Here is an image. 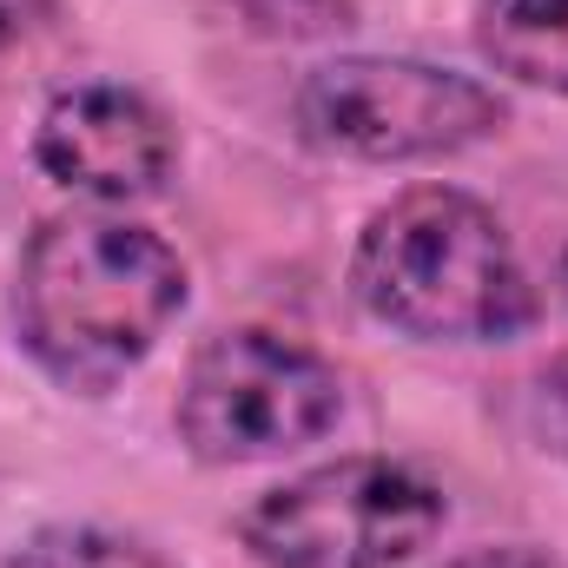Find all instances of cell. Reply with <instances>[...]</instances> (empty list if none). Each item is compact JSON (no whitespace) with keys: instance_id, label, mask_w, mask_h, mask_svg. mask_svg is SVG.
<instances>
[{"instance_id":"obj_7","label":"cell","mask_w":568,"mask_h":568,"mask_svg":"<svg viewBox=\"0 0 568 568\" xmlns=\"http://www.w3.org/2000/svg\"><path fill=\"white\" fill-rule=\"evenodd\" d=\"M476 47L496 73L568 100V0H483Z\"/></svg>"},{"instance_id":"obj_1","label":"cell","mask_w":568,"mask_h":568,"mask_svg":"<svg viewBox=\"0 0 568 568\" xmlns=\"http://www.w3.org/2000/svg\"><path fill=\"white\" fill-rule=\"evenodd\" d=\"M185 291V258L159 232L113 212H60L20 252L13 324L53 384L100 397L159 351Z\"/></svg>"},{"instance_id":"obj_11","label":"cell","mask_w":568,"mask_h":568,"mask_svg":"<svg viewBox=\"0 0 568 568\" xmlns=\"http://www.w3.org/2000/svg\"><path fill=\"white\" fill-rule=\"evenodd\" d=\"M53 20H60V0H0V60L53 33Z\"/></svg>"},{"instance_id":"obj_8","label":"cell","mask_w":568,"mask_h":568,"mask_svg":"<svg viewBox=\"0 0 568 568\" xmlns=\"http://www.w3.org/2000/svg\"><path fill=\"white\" fill-rule=\"evenodd\" d=\"M7 568H179L172 556H159L145 536L126 529H106V523H53V529H33Z\"/></svg>"},{"instance_id":"obj_5","label":"cell","mask_w":568,"mask_h":568,"mask_svg":"<svg viewBox=\"0 0 568 568\" xmlns=\"http://www.w3.org/2000/svg\"><path fill=\"white\" fill-rule=\"evenodd\" d=\"M291 113L317 152L364 159V165L449 159L509 126V106L496 87L429 60H390V53L324 60L317 73H304Z\"/></svg>"},{"instance_id":"obj_4","label":"cell","mask_w":568,"mask_h":568,"mask_svg":"<svg viewBox=\"0 0 568 568\" xmlns=\"http://www.w3.org/2000/svg\"><path fill=\"white\" fill-rule=\"evenodd\" d=\"M344 417V377L304 337L265 324L219 331L179 384V443L212 469L278 463L291 449L331 436Z\"/></svg>"},{"instance_id":"obj_9","label":"cell","mask_w":568,"mask_h":568,"mask_svg":"<svg viewBox=\"0 0 568 568\" xmlns=\"http://www.w3.org/2000/svg\"><path fill=\"white\" fill-rule=\"evenodd\" d=\"M205 7L258 40H331L357 27V0H205Z\"/></svg>"},{"instance_id":"obj_12","label":"cell","mask_w":568,"mask_h":568,"mask_svg":"<svg viewBox=\"0 0 568 568\" xmlns=\"http://www.w3.org/2000/svg\"><path fill=\"white\" fill-rule=\"evenodd\" d=\"M443 568H562L549 549H529V542H496V549H469V556H449Z\"/></svg>"},{"instance_id":"obj_6","label":"cell","mask_w":568,"mask_h":568,"mask_svg":"<svg viewBox=\"0 0 568 568\" xmlns=\"http://www.w3.org/2000/svg\"><path fill=\"white\" fill-rule=\"evenodd\" d=\"M33 159L53 185L100 199V205H133V199H159L179 172V133L165 126V113L133 93V87H67L47 100L40 133H33Z\"/></svg>"},{"instance_id":"obj_2","label":"cell","mask_w":568,"mask_h":568,"mask_svg":"<svg viewBox=\"0 0 568 568\" xmlns=\"http://www.w3.org/2000/svg\"><path fill=\"white\" fill-rule=\"evenodd\" d=\"M351 291L377 324L424 344H503L536 324V284L503 219L456 185H417L371 212Z\"/></svg>"},{"instance_id":"obj_13","label":"cell","mask_w":568,"mask_h":568,"mask_svg":"<svg viewBox=\"0 0 568 568\" xmlns=\"http://www.w3.org/2000/svg\"><path fill=\"white\" fill-rule=\"evenodd\" d=\"M562 291H568V252H562Z\"/></svg>"},{"instance_id":"obj_3","label":"cell","mask_w":568,"mask_h":568,"mask_svg":"<svg viewBox=\"0 0 568 568\" xmlns=\"http://www.w3.org/2000/svg\"><path fill=\"white\" fill-rule=\"evenodd\" d=\"M449 523L443 483L397 456H337L265 489L239 542L265 568H397Z\"/></svg>"},{"instance_id":"obj_10","label":"cell","mask_w":568,"mask_h":568,"mask_svg":"<svg viewBox=\"0 0 568 568\" xmlns=\"http://www.w3.org/2000/svg\"><path fill=\"white\" fill-rule=\"evenodd\" d=\"M536 436H542V449H556L568 463V351L536 377Z\"/></svg>"}]
</instances>
